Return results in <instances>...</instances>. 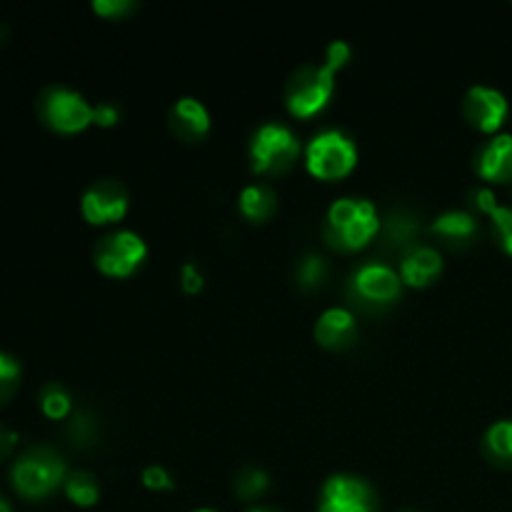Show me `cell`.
Instances as JSON below:
<instances>
[{
  "label": "cell",
  "mask_w": 512,
  "mask_h": 512,
  "mask_svg": "<svg viewBox=\"0 0 512 512\" xmlns=\"http://www.w3.org/2000/svg\"><path fill=\"white\" fill-rule=\"evenodd\" d=\"M18 378H20V365L15 363L13 358L0 353V400L13 395V390L18 388Z\"/></svg>",
  "instance_id": "cell-25"
},
{
  "label": "cell",
  "mask_w": 512,
  "mask_h": 512,
  "mask_svg": "<svg viewBox=\"0 0 512 512\" xmlns=\"http://www.w3.org/2000/svg\"><path fill=\"white\" fill-rule=\"evenodd\" d=\"M268 475L258 468H245L238 473V480H235V490H238L243 498H255V495L263 493L268 488Z\"/></svg>",
  "instance_id": "cell-22"
},
{
  "label": "cell",
  "mask_w": 512,
  "mask_h": 512,
  "mask_svg": "<svg viewBox=\"0 0 512 512\" xmlns=\"http://www.w3.org/2000/svg\"><path fill=\"white\" fill-rule=\"evenodd\" d=\"M40 115L60 133H78L93 123V105L75 90L53 85L40 95Z\"/></svg>",
  "instance_id": "cell-5"
},
{
  "label": "cell",
  "mask_w": 512,
  "mask_h": 512,
  "mask_svg": "<svg viewBox=\"0 0 512 512\" xmlns=\"http://www.w3.org/2000/svg\"><path fill=\"white\" fill-rule=\"evenodd\" d=\"M378 228H380V220H378V213H375V205L370 203V200H360L358 218H355L348 228H343V230L323 228V235H325V240L333 245V248L358 250V248H363V245L368 243L375 233H378Z\"/></svg>",
  "instance_id": "cell-11"
},
{
  "label": "cell",
  "mask_w": 512,
  "mask_h": 512,
  "mask_svg": "<svg viewBox=\"0 0 512 512\" xmlns=\"http://www.w3.org/2000/svg\"><path fill=\"white\" fill-rule=\"evenodd\" d=\"M415 233V223L410 218H393L390 220V228H388V238L393 243H408L410 235Z\"/></svg>",
  "instance_id": "cell-30"
},
{
  "label": "cell",
  "mask_w": 512,
  "mask_h": 512,
  "mask_svg": "<svg viewBox=\"0 0 512 512\" xmlns=\"http://www.w3.org/2000/svg\"><path fill=\"white\" fill-rule=\"evenodd\" d=\"M0 512H13V510H10V505H8V503H5V500H3V498H0Z\"/></svg>",
  "instance_id": "cell-34"
},
{
  "label": "cell",
  "mask_w": 512,
  "mask_h": 512,
  "mask_svg": "<svg viewBox=\"0 0 512 512\" xmlns=\"http://www.w3.org/2000/svg\"><path fill=\"white\" fill-rule=\"evenodd\" d=\"M70 395L65 393L63 385L58 383H48L43 390H40V408L48 418L60 420L70 413Z\"/></svg>",
  "instance_id": "cell-20"
},
{
  "label": "cell",
  "mask_w": 512,
  "mask_h": 512,
  "mask_svg": "<svg viewBox=\"0 0 512 512\" xmlns=\"http://www.w3.org/2000/svg\"><path fill=\"white\" fill-rule=\"evenodd\" d=\"M180 285H183L185 293H198V290H203L205 278L203 273H200L198 265L185 263L183 268H180Z\"/></svg>",
  "instance_id": "cell-28"
},
{
  "label": "cell",
  "mask_w": 512,
  "mask_h": 512,
  "mask_svg": "<svg viewBox=\"0 0 512 512\" xmlns=\"http://www.w3.org/2000/svg\"><path fill=\"white\" fill-rule=\"evenodd\" d=\"M443 270V258L430 245L410 248L400 263V278L410 285H428Z\"/></svg>",
  "instance_id": "cell-15"
},
{
  "label": "cell",
  "mask_w": 512,
  "mask_h": 512,
  "mask_svg": "<svg viewBox=\"0 0 512 512\" xmlns=\"http://www.w3.org/2000/svg\"><path fill=\"white\" fill-rule=\"evenodd\" d=\"M475 168L483 180H493V183L512 180V135L500 133L488 140L475 158Z\"/></svg>",
  "instance_id": "cell-12"
},
{
  "label": "cell",
  "mask_w": 512,
  "mask_h": 512,
  "mask_svg": "<svg viewBox=\"0 0 512 512\" xmlns=\"http://www.w3.org/2000/svg\"><path fill=\"white\" fill-rule=\"evenodd\" d=\"M65 495L73 500L80 508H90V505L98 503L100 498V485L95 480V475H90L88 470H75V473H68L65 478Z\"/></svg>",
  "instance_id": "cell-19"
},
{
  "label": "cell",
  "mask_w": 512,
  "mask_h": 512,
  "mask_svg": "<svg viewBox=\"0 0 512 512\" xmlns=\"http://www.w3.org/2000/svg\"><path fill=\"white\" fill-rule=\"evenodd\" d=\"M300 140L288 125L265 123L250 143V160L255 173H283L298 160Z\"/></svg>",
  "instance_id": "cell-4"
},
{
  "label": "cell",
  "mask_w": 512,
  "mask_h": 512,
  "mask_svg": "<svg viewBox=\"0 0 512 512\" xmlns=\"http://www.w3.org/2000/svg\"><path fill=\"white\" fill-rule=\"evenodd\" d=\"M350 60V45L345 40H333L325 50V65H330L333 70L343 68L345 63Z\"/></svg>",
  "instance_id": "cell-29"
},
{
  "label": "cell",
  "mask_w": 512,
  "mask_h": 512,
  "mask_svg": "<svg viewBox=\"0 0 512 512\" xmlns=\"http://www.w3.org/2000/svg\"><path fill=\"white\" fill-rule=\"evenodd\" d=\"M148 255V245L133 230H118V233L105 235L95 248V265L105 275L125 278L133 273Z\"/></svg>",
  "instance_id": "cell-6"
},
{
  "label": "cell",
  "mask_w": 512,
  "mask_h": 512,
  "mask_svg": "<svg viewBox=\"0 0 512 512\" xmlns=\"http://www.w3.org/2000/svg\"><path fill=\"white\" fill-rule=\"evenodd\" d=\"M193 512H215V510H210V508H200V510H193Z\"/></svg>",
  "instance_id": "cell-35"
},
{
  "label": "cell",
  "mask_w": 512,
  "mask_h": 512,
  "mask_svg": "<svg viewBox=\"0 0 512 512\" xmlns=\"http://www.w3.org/2000/svg\"><path fill=\"white\" fill-rule=\"evenodd\" d=\"M318 512H378V500L363 478L333 475L320 490Z\"/></svg>",
  "instance_id": "cell-7"
},
{
  "label": "cell",
  "mask_w": 512,
  "mask_h": 512,
  "mask_svg": "<svg viewBox=\"0 0 512 512\" xmlns=\"http://www.w3.org/2000/svg\"><path fill=\"white\" fill-rule=\"evenodd\" d=\"M170 130L183 140H198L208 133L210 128V113L198 98H178L170 108Z\"/></svg>",
  "instance_id": "cell-13"
},
{
  "label": "cell",
  "mask_w": 512,
  "mask_h": 512,
  "mask_svg": "<svg viewBox=\"0 0 512 512\" xmlns=\"http://www.w3.org/2000/svg\"><path fill=\"white\" fill-rule=\"evenodd\" d=\"M135 8L133 0H93V10L105 18H120Z\"/></svg>",
  "instance_id": "cell-27"
},
{
  "label": "cell",
  "mask_w": 512,
  "mask_h": 512,
  "mask_svg": "<svg viewBox=\"0 0 512 512\" xmlns=\"http://www.w3.org/2000/svg\"><path fill=\"white\" fill-rule=\"evenodd\" d=\"M118 118H120L118 105H113V103H98V105H95V108H93V123L103 125V128H110V125H115V123H118Z\"/></svg>",
  "instance_id": "cell-32"
},
{
  "label": "cell",
  "mask_w": 512,
  "mask_h": 512,
  "mask_svg": "<svg viewBox=\"0 0 512 512\" xmlns=\"http://www.w3.org/2000/svg\"><path fill=\"white\" fill-rule=\"evenodd\" d=\"M143 483L145 488L150 490H170L175 485L163 465H148V468L143 470Z\"/></svg>",
  "instance_id": "cell-26"
},
{
  "label": "cell",
  "mask_w": 512,
  "mask_h": 512,
  "mask_svg": "<svg viewBox=\"0 0 512 512\" xmlns=\"http://www.w3.org/2000/svg\"><path fill=\"white\" fill-rule=\"evenodd\" d=\"M80 210H83L85 220L93 225L115 223V220L128 213V190L115 178L95 180L85 190L83 200H80Z\"/></svg>",
  "instance_id": "cell-9"
},
{
  "label": "cell",
  "mask_w": 512,
  "mask_h": 512,
  "mask_svg": "<svg viewBox=\"0 0 512 512\" xmlns=\"http://www.w3.org/2000/svg\"><path fill=\"white\" fill-rule=\"evenodd\" d=\"M278 208V200H275V193L268 188V185H248L240 193V210L248 215L250 220H268L270 215Z\"/></svg>",
  "instance_id": "cell-17"
},
{
  "label": "cell",
  "mask_w": 512,
  "mask_h": 512,
  "mask_svg": "<svg viewBox=\"0 0 512 512\" xmlns=\"http://www.w3.org/2000/svg\"><path fill=\"white\" fill-rule=\"evenodd\" d=\"M473 198H475V205H478V208L488 215L493 213V208L498 205V198H495V193L490 188H478L473 193Z\"/></svg>",
  "instance_id": "cell-33"
},
{
  "label": "cell",
  "mask_w": 512,
  "mask_h": 512,
  "mask_svg": "<svg viewBox=\"0 0 512 512\" xmlns=\"http://www.w3.org/2000/svg\"><path fill=\"white\" fill-rule=\"evenodd\" d=\"M433 230L450 240L468 243V240H473L475 235H478V220H475L470 213H465V210H448V213L435 218Z\"/></svg>",
  "instance_id": "cell-16"
},
{
  "label": "cell",
  "mask_w": 512,
  "mask_h": 512,
  "mask_svg": "<svg viewBox=\"0 0 512 512\" xmlns=\"http://www.w3.org/2000/svg\"><path fill=\"white\" fill-rule=\"evenodd\" d=\"M358 160V148L353 140L340 130H323L310 140L305 150V163L315 178L335 180L348 175Z\"/></svg>",
  "instance_id": "cell-2"
},
{
  "label": "cell",
  "mask_w": 512,
  "mask_h": 512,
  "mask_svg": "<svg viewBox=\"0 0 512 512\" xmlns=\"http://www.w3.org/2000/svg\"><path fill=\"white\" fill-rule=\"evenodd\" d=\"M335 90V70L330 65H303L290 78L285 100L288 110L298 118H310L328 105Z\"/></svg>",
  "instance_id": "cell-3"
},
{
  "label": "cell",
  "mask_w": 512,
  "mask_h": 512,
  "mask_svg": "<svg viewBox=\"0 0 512 512\" xmlns=\"http://www.w3.org/2000/svg\"><path fill=\"white\" fill-rule=\"evenodd\" d=\"M358 335V323L348 308H328L318 318L315 325V338L325 348H345Z\"/></svg>",
  "instance_id": "cell-14"
},
{
  "label": "cell",
  "mask_w": 512,
  "mask_h": 512,
  "mask_svg": "<svg viewBox=\"0 0 512 512\" xmlns=\"http://www.w3.org/2000/svg\"><path fill=\"white\" fill-rule=\"evenodd\" d=\"M508 98L488 85H473L463 98V115L473 128L483 133H495L508 118Z\"/></svg>",
  "instance_id": "cell-10"
},
{
  "label": "cell",
  "mask_w": 512,
  "mask_h": 512,
  "mask_svg": "<svg viewBox=\"0 0 512 512\" xmlns=\"http://www.w3.org/2000/svg\"><path fill=\"white\" fill-rule=\"evenodd\" d=\"M325 273H328V268H325V260L320 255H308V258L300 260L298 280L303 288H313V285L323 283Z\"/></svg>",
  "instance_id": "cell-23"
},
{
  "label": "cell",
  "mask_w": 512,
  "mask_h": 512,
  "mask_svg": "<svg viewBox=\"0 0 512 512\" xmlns=\"http://www.w3.org/2000/svg\"><path fill=\"white\" fill-rule=\"evenodd\" d=\"M10 475L15 490L25 498H45L68 478L63 458L50 448H33L20 455Z\"/></svg>",
  "instance_id": "cell-1"
},
{
  "label": "cell",
  "mask_w": 512,
  "mask_h": 512,
  "mask_svg": "<svg viewBox=\"0 0 512 512\" xmlns=\"http://www.w3.org/2000/svg\"><path fill=\"white\" fill-rule=\"evenodd\" d=\"M483 448L495 463L512 465V420H498L488 428Z\"/></svg>",
  "instance_id": "cell-18"
},
{
  "label": "cell",
  "mask_w": 512,
  "mask_h": 512,
  "mask_svg": "<svg viewBox=\"0 0 512 512\" xmlns=\"http://www.w3.org/2000/svg\"><path fill=\"white\" fill-rule=\"evenodd\" d=\"M360 213V200L355 198H338L328 210V218H325L323 228L328 230H343L358 218Z\"/></svg>",
  "instance_id": "cell-21"
},
{
  "label": "cell",
  "mask_w": 512,
  "mask_h": 512,
  "mask_svg": "<svg viewBox=\"0 0 512 512\" xmlns=\"http://www.w3.org/2000/svg\"><path fill=\"white\" fill-rule=\"evenodd\" d=\"M250 512H270V510H250Z\"/></svg>",
  "instance_id": "cell-36"
},
{
  "label": "cell",
  "mask_w": 512,
  "mask_h": 512,
  "mask_svg": "<svg viewBox=\"0 0 512 512\" xmlns=\"http://www.w3.org/2000/svg\"><path fill=\"white\" fill-rule=\"evenodd\" d=\"M400 280L403 278L390 265L370 260L355 270L353 280H350V293H353L355 303L363 305L393 303L400 295Z\"/></svg>",
  "instance_id": "cell-8"
},
{
  "label": "cell",
  "mask_w": 512,
  "mask_h": 512,
  "mask_svg": "<svg viewBox=\"0 0 512 512\" xmlns=\"http://www.w3.org/2000/svg\"><path fill=\"white\" fill-rule=\"evenodd\" d=\"M490 218H493V230L498 235L500 245L512 255V208L498 203L493 213H490Z\"/></svg>",
  "instance_id": "cell-24"
},
{
  "label": "cell",
  "mask_w": 512,
  "mask_h": 512,
  "mask_svg": "<svg viewBox=\"0 0 512 512\" xmlns=\"http://www.w3.org/2000/svg\"><path fill=\"white\" fill-rule=\"evenodd\" d=\"M403 512H413V510H403Z\"/></svg>",
  "instance_id": "cell-37"
},
{
  "label": "cell",
  "mask_w": 512,
  "mask_h": 512,
  "mask_svg": "<svg viewBox=\"0 0 512 512\" xmlns=\"http://www.w3.org/2000/svg\"><path fill=\"white\" fill-rule=\"evenodd\" d=\"M70 433H73L75 443H85V440L93 438L95 423L85 413H78L73 418V425H70Z\"/></svg>",
  "instance_id": "cell-31"
}]
</instances>
